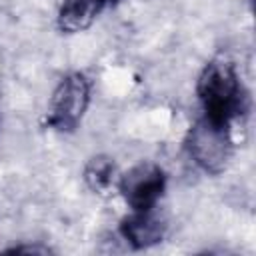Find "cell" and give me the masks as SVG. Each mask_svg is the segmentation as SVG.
Instances as JSON below:
<instances>
[{"label":"cell","mask_w":256,"mask_h":256,"mask_svg":"<svg viewBox=\"0 0 256 256\" xmlns=\"http://www.w3.org/2000/svg\"><path fill=\"white\" fill-rule=\"evenodd\" d=\"M104 6V0H62L58 10V28L66 34L84 32L92 26Z\"/></svg>","instance_id":"6"},{"label":"cell","mask_w":256,"mask_h":256,"mask_svg":"<svg viewBox=\"0 0 256 256\" xmlns=\"http://www.w3.org/2000/svg\"><path fill=\"white\" fill-rule=\"evenodd\" d=\"M120 0H104V4H118Z\"/></svg>","instance_id":"8"},{"label":"cell","mask_w":256,"mask_h":256,"mask_svg":"<svg viewBox=\"0 0 256 256\" xmlns=\"http://www.w3.org/2000/svg\"><path fill=\"white\" fill-rule=\"evenodd\" d=\"M186 148L192 160L210 174H218L226 168L232 154V138L228 126H218L206 118H200L188 132Z\"/></svg>","instance_id":"3"},{"label":"cell","mask_w":256,"mask_h":256,"mask_svg":"<svg viewBox=\"0 0 256 256\" xmlns=\"http://www.w3.org/2000/svg\"><path fill=\"white\" fill-rule=\"evenodd\" d=\"M164 222L154 214V210H132L120 222L122 238L134 248H150L164 238Z\"/></svg>","instance_id":"5"},{"label":"cell","mask_w":256,"mask_h":256,"mask_svg":"<svg viewBox=\"0 0 256 256\" xmlns=\"http://www.w3.org/2000/svg\"><path fill=\"white\" fill-rule=\"evenodd\" d=\"M90 104V82L82 72L66 74L48 100L46 124L58 132H74Z\"/></svg>","instance_id":"2"},{"label":"cell","mask_w":256,"mask_h":256,"mask_svg":"<svg viewBox=\"0 0 256 256\" xmlns=\"http://www.w3.org/2000/svg\"><path fill=\"white\" fill-rule=\"evenodd\" d=\"M84 182L94 194H108L116 182V164L110 156H92L84 166Z\"/></svg>","instance_id":"7"},{"label":"cell","mask_w":256,"mask_h":256,"mask_svg":"<svg viewBox=\"0 0 256 256\" xmlns=\"http://www.w3.org/2000/svg\"><path fill=\"white\" fill-rule=\"evenodd\" d=\"M196 92L204 118L218 126L230 128L232 120L242 116L248 108V94L236 74V68L224 58H214L204 66L198 76Z\"/></svg>","instance_id":"1"},{"label":"cell","mask_w":256,"mask_h":256,"mask_svg":"<svg viewBox=\"0 0 256 256\" xmlns=\"http://www.w3.org/2000/svg\"><path fill=\"white\" fill-rule=\"evenodd\" d=\"M118 188L132 210H154L164 194L166 174L154 162H138L120 176Z\"/></svg>","instance_id":"4"}]
</instances>
